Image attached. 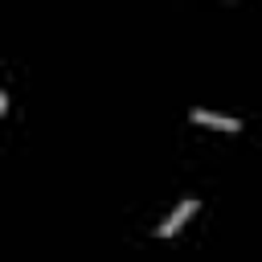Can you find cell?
<instances>
[{
    "label": "cell",
    "instance_id": "obj_1",
    "mask_svg": "<svg viewBox=\"0 0 262 262\" xmlns=\"http://www.w3.org/2000/svg\"><path fill=\"white\" fill-rule=\"evenodd\" d=\"M196 127H217V131H242V119H233V115H217V111H205V106H192V115H188Z\"/></svg>",
    "mask_w": 262,
    "mask_h": 262
},
{
    "label": "cell",
    "instance_id": "obj_2",
    "mask_svg": "<svg viewBox=\"0 0 262 262\" xmlns=\"http://www.w3.org/2000/svg\"><path fill=\"white\" fill-rule=\"evenodd\" d=\"M192 213H196V196L180 201V205H176V209H172V213H168V217L160 221V229H156V233H160V237H172V233H180V225H184V221H188Z\"/></svg>",
    "mask_w": 262,
    "mask_h": 262
}]
</instances>
